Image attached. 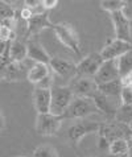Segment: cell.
<instances>
[{
    "label": "cell",
    "instance_id": "obj_10",
    "mask_svg": "<svg viewBox=\"0 0 132 157\" xmlns=\"http://www.w3.org/2000/svg\"><path fill=\"white\" fill-rule=\"evenodd\" d=\"M132 50V44L127 41H122L118 38L110 40L106 42L104 48L100 52V56L103 57L104 61L110 59H118L119 57H122L123 54H126L127 52Z\"/></svg>",
    "mask_w": 132,
    "mask_h": 157
},
{
    "label": "cell",
    "instance_id": "obj_12",
    "mask_svg": "<svg viewBox=\"0 0 132 157\" xmlns=\"http://www.w3.org/2000/svg\"><path fill=\"white\" fill-rule=\"evenodd\" d=\"M50 70L53 74L61 78H76L77 77V65L69 59L54 57L52 58L50 63Z\"/></svg>",
    "mask_w": 132,
    "mask_h": 157
},
{
    "label": "cell",
    "instance_id": "obj_11",
    "mask_svg": "<svg viewBox=\"0 0 132 157\" xmlns=\"http://www.w3.org/2000/svg\"><path fill=\"white\" fill-rule=\"evenodd\" d=\"M120 73H119V67H118V61L116 59H110V61H104L103 65L100 66V69L96 73V75L94 77V79L96 82V85H103V83H108V82L120 79Z\"/></svg>",
    "mask_w": 132,
    "mask_h": 157
},
{
    "label": "cell",
    "instance_id": "obj_1",
    "mask_svg": "<svg viewBox=\"0 0 132 157\" xmlns=\"http://www.w3.org/2000/svg\"><path fill=\"white\" fill-rule=\"evenodd\" d=\"M76 98L73 90L69 86H54L52 89V110L53 115L62 116L68 111L70 104Z\"/></svg>",
    "mask_w": 132,
    "mask_h": 157
},
{
    "label": "cell",
    "instance_id": "obj_4",
    "mask_svg": "<svg viewBox=\"0 0 132 157\" xmlns=\"http://www.w3.org/2000/svg\"><path fill=\"white\" fill-rule=\"evenodd\" d=\"M62 116L49 114H38L36 119V131L41 136H54L62 125Z\"/></svg>",
    "mask_w": 132,
    "mask_h": 157
},
{
    "label": "cell",
    "instance_id": "obj_31",
    "mask_svg": "<svg viewBox=\"0 0 132 157\" xmlns=\"http://www.w3.org/2000/svg\"><path fill=\"white\" fill-rule=\"evenodd\" d=\"M42 3H44V7H45L46 11H50L58 6V2H57V0H42Z\"/></svg>",
    "mask_w": 132,
    "mask_h": 157
},
{
    "label": "cell",
    "instance_id": "obj_23",
    "mask_svg": "<svg viewBox=\"0 0 132 157\" xmlns=\"http://www.w3.org/2000/svg\"><path fill=\"white\" fill-rule=\"evenodd\" d=\"M126 6L127 2H123V0H102L100 2V8L104 10L106 12H108L110 15L123 11Z\"/></svg>",
    "mask_w": 132,
    "mask_h": 157
},
{
    "label": "cell",
    "instance_id": "obj_16",
    "mask_svg": "<svg viewBox=\"0 0 132 157\" xmlns=\"http://www.w3.org/2000/svg\"><path fill=\"white\" fill-rule=\"evenodd\" d=\"M94 103H95V106L98 107V110L99 112H102V114H104L106 116H108V117H112V119H115V115H116V111H118V108L115 104L112 103V100L107 98L106 95H103L102 93H96L94 95Z\"/></svg>",
    "mask_w": 132,
    "mask_h": 157
},
{
    "label": "cell",
    "instance_id": "obj_7",
    "mask_svg": "<svg viewBox=\"0 0 132 157\" xmlns=\"http://www.w3.org/2000/svg\"><path fill=\"white\" fill-rule=\"evenodd\" d=\"M69 87L73 90L76 97L94 98V95L98 93V85L95 79L89 77H76Z\"/></svg>",
    "mask_w": 132,
    "mask_h": 157
},
{
    "label": "cell",
    "instance_id": "obj_8",
    "mask_svg": "<svg viewBox=\"0 0 132 157\" xmlns=\"http://www.w3.org/2000/svg\"><path fill=\"white\" fill-rule=\"evenodd\" d=\"M115 30V38L122 41L131 42V19L124 12H115L110 15Z\"/></svg>",
    "mask_w": 132,
    "mask_h": 157
},
{
    "label": "cell",
    "instance_id": "obj_13",
    "mask_svg": "<svg viewBox=\"0 0 132 157\" xmlns=\"http://www.w3.org/2000/svg\"><path fill=\"white\" fill-rule=\"evenodd\" d=\"M33 106L38 114H49L52 110V90L46 89H36L32 94Z\"/></svg>",
    "mask_w": 132,
    "mask_h": 157
},
{
    "label": "cell",
    "instance_id": "obj_5",
    "mask_svg": "<svg viewBox=\"0 0 132 157\" xmlns=\"http://www.w3.org/2000/svg\"><path fill=\"white\" fill-rule=\"evenodd\" d=\"M98 136H102L111 143L118 139H128L132 136L130 127L127 124L119 123V121H108V123H100L98 131Z\"/></svg>",
    "mask_w": 132,
    "mask_h": 157
},
{
    "label": "cell",
    "instance_id": "obj_6",
    "mask_svg": "<svg viewBox=\"0 0 132 157\" xmlns=\"http://www.w3.org/2000/svg\"><path fill=\"white\" fill-rule=\"evenodd\" d=\"M104 59L100 53H91L81 59V62L77 65V77H89L94 78L96 73L103 65Z\"/></svg>",
    "mask_w": 132,
    "mask_h": 157
},
{
    "label": "cell",
    "instance_id": "obj_15",
    "mask_svg": "<svg viewBox=\"0 0 132 157\" xmlns=\"http://www.w3.org/2000/svg\"><path fill=\"white\" fill-rule=\"evenodd\" d=\"M28 58L34 61V63H45V65H49L52 61V57L45 50V48L34 41L28 44Z\"/></svg>",
    "mask_w": 132,
    "mask_h": 157
},
{
    "label": "cell",
    "instance_id": "obj_14",
    "mask_svg": "<svg viewBox=\"0 0 132 157\" xmlns=\"http://www.w3.org/2000/svg\"><path fill=\"white\" fill-rule=\"evenodd\" d=\"M54 27V24L50 21V17L48 15V12L45 15L41 16H33L28 23H26V37L34 36L40 32H42L44 29H49Z\"/></svg>",
    "mask_w": 132,
    "mask_h": 157
},
{
    "label": "cell",
    "instance_id": "obj_21",
    "mask_svg": "<svg viewBox=\"0 0 132 157\" xmlns=\"http://www.w3.org/2000/svg\"><path fill=\"white\" fill-rule=\"evenodd\" d=\"M130 151V143L127 139H118L110 143L108 152L112 157H127Z\"/></svg>",
    "mask_w": 132,
    "mask_h": 157
},
{
    "label": "cell",
    "instance_id": "obj_26",
    "mask_svg": "<svg viewBox=\"0 0 132 157\" xmlns=\"http://www.w3.org/2000/svg\"><path fill=\"white\" fill-rule=\"evenodd\" d=\"M24 4L26 8H29L32 11L33 16H41L46 13V10L44 7L42 0H33V2L32 0H26V2H24Z\"/></svg>",
    "mask_w": 132,
    "mask_h": 157
},
{
    "label": "cell",
    "instance_id": "obj_2",
    "mask_svg": "<svg viewBox=\"0 0 132 157\" xmlns=\"http://www.w3.org/2000/svg\"><path fill=\"white\" fill-rule=\"evenodd\" d=\"M57 38L61 41L64 46H66L68 49H70L73 53H76L77 56L82 54L81 50V42H79V37L77 30L74 29V27L70 23H60L54 24L53 27Z\"/></svg>",
    "mask_w": 132,
    "mask_h": 157
},
{
    "label": "cell",
    "instance_id": "obj_30",
    "mask_svg": "<svg viewBox=\"0 0 132 157\" xmlns=\"http://www.w3.org/2000/svg\"><path fill=\"white\" fill-rule=\"evenodd\" d=\"M20 16H21V19H23V20H25L26 23H28V21H29V20H30V19H32V17H33V13H32V11H30L29 8L24 7L23 10L20 11Z\"/></svg>",
    "mask_w": 132,
    "mask_h": 157
},
{
    "label": "cell",
    "instance_id": "obj_22",
    "mask_svg": "<svg viewBox=\"0 0 132 157\" xmlns=\"http://www.w3.org/2000/svg\"><path fill=\"white\" fill-rule=\"evenodd\" d=\"M116 61H118V67L122 78L132 73V50L127 52L126 54L119 57Z\"/></svg>",
    "mask_w": 132,
    "mask_h": 157
},
{
    "label": "cell",
    "instance_id": "obj_35",
    "mask_svg": "<svg viewBox=\"0 0 132 157\" xmlns=\"http://www.w3.org/2000/svg\"><path fill=\"white\" fill-rule=\"evenodd\" d=\"M19 157H24V156H19Z\"/></svg>",
    "mask_w": 132,
    "mask_h": 157
},
{
    "label": "cell",
    "instance_id": "obj_33",
    "mask_svg": "<svg viewBox=\"0 0 132 157\" xmlns=\"http://www.w3.org/2000/svg\"><path fill=\"white\" fill-rule=\"evenodd\" d=\"M98 147H99V148H102V149H107V148L110 147V141L107 140V139H104V137H102V136H99Z\"/></svg>",
    "mask_w": 132,
    "mask_h": 157
},
{
    "label": "cell",
    "instance_id": "obj_25",
    "mask_svg": "<svg viewBox=\"0 0 132 157\" xmlns=\"http://www.w3.org/2000/svg\"><path fill=\"white\" fill-rule=\"evenodd\" d=\"M33 157H60V156L54 147L49 145V144H44V145H40L34 149Z\"/></svg>",
    "mask_w": 132,
    "mask_h": 157
},
{
    "label": "cell",
    "instance_id": "obj_3",
    "mask_svg": "<svg viewBox=\"0 0 132 157\" xmlns=\"http://www.w3.org/2000/svg\"><path fill=\"white\" fill-rule=\"evenodd\" d=\"M99 110L95 106L92 98H83V97H76L74 100L65 112L64 117L66 119H77L83 120L85 117L90 116L92 114H98Z\"/></svg>",
    "mask_w": 132,
    "mask_h": 157
},
{
    "label": "cell",
    "instance_id": "obj_17",
    "mask_svg": "<svg viewBox=\"0 0 132 157\" xmlns=\"http://www.w3.org/2000/svg\"><path fill=\"white\" fill-rule=\"evenodd\" d=\"M50 66L45 63H33L32 66L29 67L28 70V75H26V79H28L30 83L33 85H38L41 81H44L46 77L50 75Z\"/></svg>",
    "mask_w": 132,
    "mask_h": 157
},
{
    "label": "cell",
    "instance_id": "obj_18",
    "mask_svg": "<svg viewBox=\"0 0 132 157\" xmlns=\"http://www.w3.org/2000/svg\"><path fill=\"white\" fill-rule=\"evenodd\" d=\"M24 65L19 62H11L2 70V79L6 82H16L24 77Z\"/></svg>",
    "mask_w": 132,
    "mask_h": 157
},
{
    "label": "cell",
    "instance_id": "obj_9",
    "mask_svg": "<svg viewBox=\"0 0 132 157\" xmlns=\"http://www.w3.org/2000/svg\"><path fill=\"white\" fill-rule=\"evenodd\" d=\"M100 127V123H94V121H86V120H78L76 124H73L69 128V139L74 144H79L83 137H86L87 135L98 132Z\"/></svg>",
    "mask_w": 132,
    "mask_h": 157
},
{
    "label": "cell",
    "instance_id": "obj_29",
    "mask_svg": "<svg viewBox=\"0 0 132 157\" xmlns=\"http://www.w3.org/2000/svg\"><path fill=\"white\" fill-rule=\"evenodd\" d=\"M120 104L132 106V87L123 86V90H122V94H120Z\"/></svg>",
    "mask_w": 132,
    "mask_h": 157
},
{
    "label": "cell",
    "instance_id": "obj_27",
    "mask_svg": "<svg viewBox=\"0 0 132 157\" xmlns=\"http://www.w3.org/2000/svg\"><path fill=\"white\" fill-rule=\"evenodd\" d=\"M0 13H2V20L15 19V10L8 2H0Z\"/></svg>",
    "mask_w": 132,
    "mask_h": 157
},
{
    "label": "cell",
    "instance_id": "obj_24",
    "mask_svg": "<svg viewBox=\"0 0 132 157\" xmlns=\"http://www.w3.org/2000/svg\"><path fill=\"white\" fill-rule=\"evenodd\" d=\"M119 121V123H123V124H127L130 125L132 123V106H124V104H120L116 111V115H115V119Z\"/></svg>",
    "mask_w": 132,
    "mask_h": 157
},
{
    "label": "cell",
    "instance_id": "obj_32",
    "mask_svg": "<svg viewBox=\"0 0 132 157\" xmlns=\"http://www.w3.org/2000/svg\"><path fill=\"white\" fill-rule=\"evenodd\" d=\"M120 79H122L123 86H126V87H132V73L128 74V75L120 78Z\"/></svg>",
    "mask_w": 132,
    "mask_h": 157
},
{
    "label": "cell",
    "instance_id": "obj_28",
    "mask_svg": "<svg viewBox=\"0 0 132 157\" xmlns=\"http://www.w3.org/2000/svg\"><path fill=\"white\" fill-rule=\"evenodd\" d=\"M15 40H16L15 30H12L8 27H4V25H2V27H0V41H2V44L12 42Z\"/></svg>",
    "mask_w": 132,
    "mask_h": 157
},
{
    "label": "cell",
    "instance_id": "obj_20",
    "mask_svg": "<svg viewBox=\"0 0 132 157\" xmlns=\"http://www.w3.org/2000/svg\"><path fill=\"white\" fill-rule=\"evenodd\" d=\"M10 54H11L12 62L23 63V61L25 58H28V45H25L24 42H21L19 40L12 41Z\"/></svg>",
    "mask_w": 132,
    "mask_h": 157
},
{
    "label": "cell",
    "instance_id": "obj_19",
    "mask_svg": "<svg viewBox=\"0 0 132 157\" xmlns=\"http://www.w3.org/2000/svg\"><path fill=\"white\" fill-rule=\"evenodd\" d=\"M123 90V83L122 79H116L112 82H108V83H103L98 86V91L102 93L103 95H106L110 99H120V94Z\"/></svg>",
    "mask_w": 132,
    "mask_h": 157
},
{
    "label": "cell",
    "instance_id": "obj_34",
    "mask_svg": "<svg viewBox=\"0 0 132 157\" xmlns=\"http://www.w3.org/2000/svg\"><path fill=\"white\" fill-rule=\"evenodd\" d=\"M128 127H130V131H131V133H132V123L128 125Z\"/></svg>",
    "mask_w": 132,
    "mask_h": 157
}]
</instances>
